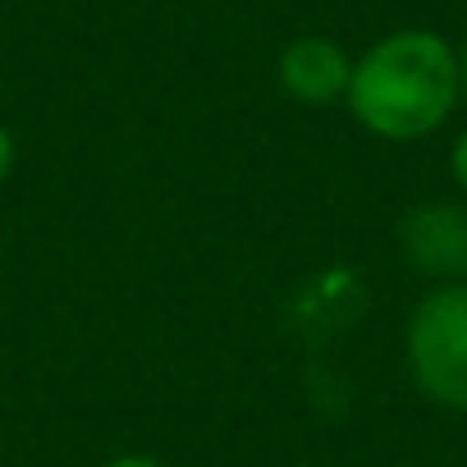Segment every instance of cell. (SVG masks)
<instances>
[{"label": "cell", "instance_id": "1", "mask_svg": "<svg viewBox=\"0 0 467 467\" xmlns=\"http://www.w3.org/2000/svg\"><path fill=\"white\" fill-rule=\"evenodd\" d=\"M462 101L458 47L435 28H394L353 56L348 115L380 142H421Z\"/></svg>", "mask_w": 467, "mask_h": 467}, {"label": "cell", "instance_id": "2", "mask_svg": "<svg viewBox=\"0 0 467 467\" xmlns=\"http://www.w3.org/2000/svg\"><path fill=\"white\" fill-rule=\"evenodd\" d=\"M403 362L426 403L467 412V280L431 285L403 326Z\"/></svg>", "mask_w": 467, "mask_h": 467}, {"label": "cell", "instance_id": "3", "mask_svg": "<svg viewBox=\"0 0 467 467\" xmlns=\"http://www.w3.org/2000/svg\"><path fill=\"white\" fill-rule=\"evenodd\" d=\"M399 253L431 285L467 280V202L426 197L399 220Z\"/></svg>", "mask_w": 467, "mask_h": 467}, {"label": "cell", "instance_id": "4", "mask_svg": "<svg viewBox=\"0 0 467 467\" xmlns=\"http://www.w3.org/2000/svg\"><path fill=\"white\" fill-rule=\"evenodd\" d=\"M353 78V56L326 37V33H303L275 56V83L289 101L298 106H344Z\"/></svg>", "mask_w": 467, "mask_h": 467}, {"label": "cell", "instance_id": "5", "mask_svg": "<svg viewBox=\"0 0 467 467\" xmlns=\"http://www.w3.org/2000/svg\"><path fill=\"white\" fill-rule=\"evenodd\" d=\"M449 174H453V183H458V192L467 197V129L453 138V147H449Z\"/></svg>", "mask_w": 467, "mask_h": 467}, {"label": "cell", "instance_id": "6", "mask_svg": "<svg viewBox=\"0 0 467 467\" xmlns=\"http://www.w3.org/2000/svg\"><path fill=\"white\" fill-rule=\"evenodd\" d=\"M15 165H19V142H15V129L0 119V183L15 174Z\"/></svg>", "mask_w": 467, "mask_h": 467}, {"label": "cell", "instance_id": "7", "mask_svg": "<svg viewBox=\"0 0 467 467\" xmlns=\"http://www.w3.org/2000/svg\"><path fill=\"white\" fill-rule=\"evenodd\" d=\"M101 467H165V462L151 458V453H119V458H110V462H101Z\"/></svg>", "mask_w": 467, "mask_h": 467}, {"label": "cell", "instance_id": "8", "mask_svg": "<svg viewBox=\"0 0 467 467\" xmlns=\"http://www.w3.org/2000/svg\"><path fill=\"white\" fill-rule=\"evenodd\" d=\"M458 83H462V101H467V33L458 42Z\"/></svg>", "mask_w": 467, "mask_h": 467}, {"label": "cell", "instance_id": "9", "mask_svg": "<svg viewBox=\"0 0 467 467\" xmlns=\"http://www.w3.org/2000/svg\"><path fill=\"white\" fill-rule=\"evenodd\" d=\"M0 462H5V435H0Z\"/></svg>", "mask_w": 467, "mask_h": 467}]
</instances>
